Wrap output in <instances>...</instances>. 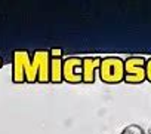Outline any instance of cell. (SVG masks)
Wrapping results in <instances>:
<instances>
[{
	"label": "cell",
	"instance_id": "7a4b0ae2",
	"mask_svg": "<svg viewBox=\"0 0 151 134\" xmlns=\"http://www.w3.org/2000/svg\"><path fill=\"white\" fill-rule=\"evenodd\" d=\"M99 73L102 81L117 84L124 78V61L119 57H105L101 60Z\"/></svg>",
	"mask_w": 151,
	"mask_h": 134
},
{
	"label": "cell",
	"instance_id": "3957f363",
	"mask_svg": "<svg viewBox=\"0 0 151 134\" xmlns=\"http://www.w3.org/2000/svg\"><path fill=\"white\" fill-rule=\"evenodd\" d=\"M124 78L130 84H139L147 78L145 60L142 57H129L124 60Z\"/></svg>",
	"mask_w": 151,
	"mask_h": 134
},
{
	"label": "cell",
	"instance_id": "6da1fadb",
	"mask_svg": "<svg viewBox=\"0 0 151 134\" xmlns=\"http://www.w3.org/2000/svg\"><path fill=\"white\" fill-rule=\"evenodd\" d=\"M50 52L47 49H39L33 54V60L25 49L14 51V81L22 82L27 79L28 82H34L37 78L40 82H46L50 79L49 60Z\"/></svg>",
	"mask_w": 151,
	"mask_h": 134
},
{
	"label": "cell",
	"instance_id": "ba28073f",
	"mask_svg": "<svg viewBox=\"0 0 151 134\" xmlns=\"http://www.w3.org/2000/svg\"><path fill=\"white\" fill-rule=\"evenodd\" d=\"M0 66H2V60H0Z\"/></svg>",
	"mask_w": 151,
	"mask_h": 134
},
{
	"label": "cell",
	"instance_id": "5b68a950",
	"mask_svg": "<svg viewBox=\"0 0 151 134\" xmlns=\"http://www.w3.org/2000/svg\"><path fill=\"white\" fill-rule=\"evenodd\" d=\"M82 76L85 82H93V75L95 70L99 67L101 64V58L98 57H86L82 58Z\"/></svg>",
	"mask_w": 151,
	"mask_h": 134
},
{
	"label": "cell",
	"instance_id": "277c9868",
	"mask_svg": "<svg viewBox=\"0 0 151 134\" xmlns=\"http://www.w3.org/2000/svg\"><path fill=\"white\" fill-rule=\"evenodd\" d=\"M82 58L80 57H68L62 61V78L68 82L77 84L83 81L82 76Z\"/></svg>",
	"mask_w": 151,
	"mask_h": 134
},
{
	"label": "cell",
	"instance_id": "8992f818",
	"mask_svg": "<svg viewBox=\"0 0 151 134\" xmlns=\"http://www.w3.org/2000/svg\"><path fill=\"white\" fill-rule=\"evenodd\" d=\"M62 55H50V81L59 82L62 79Z\"/></svg>",
	"mask_w": 151,
	"mask_h": 134
},
{
	"label": "cell",
	"instance_id": "52a82bcc",
	"mask_svg": "<svg viewBox=\"0 0 151 134\" xmlns=\"http://www.w3.org/2000/svg\"><path fill=\"white\" fill-rule=\"evenodd\" d=\"M145 75H147V78L151 81V58L145 60Z\"/></svg>",
	"mask_w": 151,
	"mask_h": 134
}]
</instances>
